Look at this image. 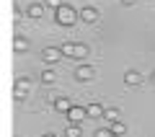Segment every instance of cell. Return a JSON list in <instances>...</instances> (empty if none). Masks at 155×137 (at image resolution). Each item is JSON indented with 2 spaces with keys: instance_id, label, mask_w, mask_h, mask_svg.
<instances>
[{
  "instance_id": "obj_1",
  "label": "cell",
  "mask_w": 155,
  "mask_h": 137,
  "mask_svg": "<svg viewBox=\"0 0 155 137\" xmlns=\"http://www.w3.org/2000/svg\"><path fill=\"white\" fill-rule=\"evenodd\" d=\"M80 21V11H75L72 5H62V8H57L54 11V23L57 26H62V28H70V26H75V23Z\"/></svg>"
},
{
  "instance_id": "obj_2",
  "label": "cell",
  "mask_w": 155,
  "mask_h": 137,
  "mask_svg": "<svg viewBox=\"0 0 155 137\" xmlns=\"http://www.w3.org/2000/svg\"><path fill=\"white\" fill-rule=\"evenodd\" d=\"M28 91H31V80H28L26 75L16 78V83H13V99L16 101H23L28 96Z\"/></svg>"
},
{
  "instance_id": "obj_3",
  "label": "cell",
  "mask_w": 155,
  "mask_h": 137,
  "mask_svg": "<svg viewBox=\"0 0 155 137\" xmlns=\"http://www.w3.org/2000/svg\"><path fill=\"white\" fill-rule=\"evenodd\" d=\"M62 57L65 55H62L60 47H44V49H41V62H47V65H57Z\"/></svg>"
},
{
  "instance_id": "obj_4",
  "label": "cell",
  "mask_w": 155,
  "mask_h": 137,
  "mask_svg": "<svg viewBox=\"0 0 155 137\" xmlns=\"http://www.w3.org/2000/svg\"><path fill=\"white\" fill-rule=\"evenodd\" d=\"M85 116H88L85 106H72V109L67 111V122H70V124H83Z\"/></svg>"
},
{
  "instance_id": "obj_5",
  "label": "cell",
  "mask_w": 155,
  "mask_h": 137,
  "mask_svg": "<svg viewBox=\"0 0 155 137\" xmlns=\"http://www.w3.org/2000/svg\"><path fill=\"white\" fill-rule=\"evenodd\" d=\"M93 75H96V70H93L91 65H78V67H75V80H80V83L93 80Z\"/></svg>"
},
{
  "instance_id": "obj_6",
  "label": "cell",
  "mask_w": 155,
  "mask_h": 137,
  "mask_svg": "<svg viewBox=\"0 0 155 137\" xmlns=\"http://www.w3.org/2000/svg\"><path fill=\"white\" fill-rule=\"evenodd\" d=\"M52 106H54V111H60L62 116H67V111H70V109H72L75 104L70 101V96H57V99H54V104H52Z\"/></svg>"
},
{
  "instance_id": "obj_7",
  "label": "cell",
  "mask_w": 155,
  "mask_h": 137,
  "mask_svg": "<svg viewBox=\"0 0 155 137\" xmlns=\"http://www.w3.org/2000/svg\"><path fill=\"white\" fill-rule=\"evenodd\" d=\"M80 21L83 23H96L98 21V11H96L93 5H85L83 11H80Z\"/></svg>"
},
{
  "instance_id": "obj_8",
  "label": "cell",
  "mask_w": 155,
  "mask_h": 137,
  "mask_svg": "<svg viewBox=\"0 0 155 137\" xmlns=\"http://www.w3.org/2000/svg\"><path fill=\"white\" fill-rule=\"evenodd\" d=\"M85 111H88V119H98V116H104V106L98 104V101H91V104H85Z\"/></svg>"
},
{
  "instance_id": "obj_9",
  "label": "cell",
  "mask_w": 155,
  "mask_h": 137,
  "mask_svg": "<svg viewBox=\"0 0 155 137\" xmlns=\"http://www.w3.org/2000/svg\"><path fill=\"white\" fill-rule=\"evenodd\" d=\"M124 83H127V85H140V83H142V72L140 70H127L124 72Z\"/></svg>"
},
{
  "instance_id": "obj_10",
  "label": "cell",
  "mask_w": 155,
  "mask_h": 137,
  "mask_svg": "<svg viewBox=\"0 0 155 137\" xmlns=\"http://www.w3.org/2000/svg\"><path fill=\"white\" fill-rule=\"evenodd\" d=\"M26 49H28V39L21 36V34H16V36H13V52L21 55V52H26Z\"/></svg>"
},
{
  "instance_id": "obj_11",
  "label": "cell",
  "mask_w": 155,
  "mask_h": 137,
  "mask_svg": "<svg viewBox=\"0 0 155 137\" xmlns=\"http://www.w3.org/2000/svg\"><path fill=\"white\" fill-rule=\"evenodd\" d=\"M104 119L109 122V124H114V122H119V119H122V111L116 109V106H106V111H104Z\"/></svg>"
},
{
  "instance_id": "obj_12",
  "label": "cell",
  "mask_w": 155,
  "mask_h": 137,
  "mask_svg": "<svg viewBox=\"0 0 155 137\" xmlns=\"http://www.w3.org/2000/svg\"><path fill=\"white\" fill-rule=\"evenodd\" d=\"M26 16H28V18H36V21H39V18L44 16V5H39V3H31V5L26 8Z\"/></svg>"
},
{
  "instance_id": "obj_13",
  "label": "cell",
  "mask_w": 155,
  "mask_h": 137,
  "mask_svg": "<svg viewBox=\"0 0 155 137\" xmlns=\"http://www.w3.org/2000/svg\"><path fill=\"white\" fill-rule=\"evenodd\" d=\"M88 57V47L85 44H78L75 42V49H72V60H85Z\"/></svg>"
},
{
  "instance_id": "obj_14",
  "label": "cell",
  "mask_w": 155,
  "mask_h": 137,
  "mask_svg": "<svg viewBox=\"0 0 155 137\" xmlns=\"http://www.w3.org/2000/svg\"><path fill=\"white\" fill-rule=\"evenodd\" d=\"M65 137H83V127L80 124H67L65 127Z\"/></svg>"
},
{
  "instance_id": "obj_15",
  "label": "cell",
  "mask_w": 155,
  "mask_h": 137,
  "mask_svg": "<svg viewBox=\"0 0 155 137\" xmlns=\"http://www.w3.org/2000/svg\"><path fill=\"white\" fill-rule=\"evenodd\" d=\"M109 129H111V132H114V135H116V137H124V135H127V124H124V122H122V119H119V122H114V124H111V127H109Z\"/></svg>"
},
{
  "instance_id": "obj_16",
  "label": "cell",
  "mask_w": 155,
  "mask_h": 137,
  "mask_svg": "<svg viewBox=\"0 0 155 137\" xmlns=\"http://www.w3.org/2000/svg\"><path fill=\"white\" fill-rule=\"evenodd\" d=\"M54 80H57V72L54 70H44V72H41V83H44V85H52Z\"/></svg>"
},
{
  "instance_id": "obj_17",
  "label": "cell",
  "mask_w": 155,
  "mask_h": 137,
  "mask_svg": "<svg viewBox=\"0 0 155 137\" xmlns=\"http://www.w3.org/2000/svg\"><path fill=\"white\" fill-rule=\"evenodd\" d=\"M60 49H62V55H65V57H72V49H75V42H65V44L60 47Z\"/></svg>"
},
{
  "instance_id": "obj_18",
  "label": "cell",
  "mask_w": 155,
  "mask_h": 137,
  "mask_svg": "<svg viewBox=\"0 0 155 137\" xmlns=\"http://www.w3.org/2000/svg\"><path fill=\"white\" fill-rule=\"evenodd\" d=\"M93 137H116V135H114L111 129H106V127H101V129H96V132H93Z\"/></svg>"
},
{
  "instance_id": "obj_19",
  "label": "cell",
  "mask_w": 155,
  "mask_h": 137,
  "mask_svg": "<svg viewBox=\"0 0 155 137\" xmlns=\"http://www.w3.org/2000/svg\"><path fill=\"white\" fill-rule=\"evenodd\" d=\"M62 5H65V0H47V8H54L57 11V8H62Z\"/></svg>"
},
{
  "instance_id": "obj_20",
  "label": "cell",
  "mask_w": 155,
  "mask_h": 137,
  "mask_svg": "<svg viewBox=\"0 0 155 137\" xmlns=\"http://www.w3.org/2000/svg\"><path fill=\"white\" fill-rule=\"evenodd\" d=\"M124 5H134V3H137V0H122Z\"/></svg>"
},
{
  "instance_id": "obj_21",
  "label": "cell",
  "mask_w": 155,
  "mask_h": 137,
  "mask_svg": "<svg viewBox=\"0 0 155 137\" xmlns=\"http://www.w3.org/2000/svg\"><path fill=\"white\" fill-rule=\"evenodd\" d=\"M41 137H57V135H54V132H44V135H41Z\"/></svg>"
},
{
  "instance_id": "obj_22",
  "label": "cell",
  "mask_w": 155,
  "mask_h": 137,
  "mask_svg": "<svg viewBox=\"0 0 155 137\" xmlns=\"http://www.w3.org/2000/svg\"><path fill=\"white\" fill-rule=\"evenodd\" d=\"M150 80H153V85H155V70H153V75H150Z\"/></svg>"
}]
</instances>
